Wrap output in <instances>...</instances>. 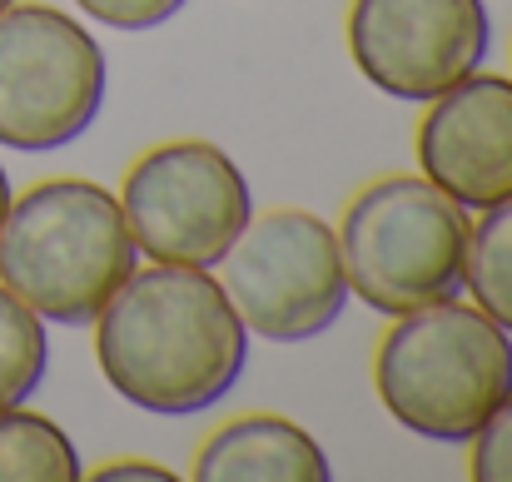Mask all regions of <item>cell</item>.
Listing matches in <instances>:
<instances>
[{
  "label": "cell",
  "mask_w": 512,
  "mask_h": 482,
  "mask_svg": "<svg viewBox=\"0 0 512 482\" xmlns=\"http://www.w3.org/2000/svg\"><path fill=\"white\" fill-rule=\"evenodd\" d=\"M95 363L105 383L155 413L189 418L224 403L249 363V328L209 269H135L95 319Z\"/></svg>",
  "instance_id": "obj_1"
},
{
  "label": "cell",
  "mask_w": 512,
  "mask_h": 482,
  "mask_svg": "<svg viewBox=\"0 0 512 482\" xmlns=\"http://www.w3.org/2000/svg\"><path fill=\"white\" fill-rule=\"evenodd\" d=\"M135 234L95 179H45L0 219V284L45 323L85 328L135 274Z\"/></svg>",
  "instance_id": "obj_2"
},
{
  "label": "cell",
  "mask_w": 512,
  "mask_h": 482,
  "mask_svg": "<svg viewBox=\"0 0 512 482\" xmlns=\"http://www.w3.org/2000/svg\"><path fill=\"white\" fill-rule=\"evenodd\" d=\"M373 388L398 428L468 443L512 398V333L458 299L398 314L373 353Z\"/></svg>",
  "instance_id": "obj_3"
},
{
  "label": "cell",
  "mask_w": 512,
  "mask_h": 482,
  "mask_svg": "<svg viewBox=\"0 0 512 482\" xmlns=\"http://www.w3.org/2000/svg\"><path fill=\"white\" fill-rule=\"evenodd\" d=\"M339 259L348 299L373 314H413L463 294L468 279V209L428 174H383L343 209Z\"/></svg>",
  "instance_id": "obj_4"
},
{
  "label": "cell",
  "mask_w": 512,
  "mask_h": 482,
  "mask_svg": "<svg viewBox=\"0 0 512 482\" xmlns=\"http://www.w3.org/2000/svg\"><path fill=\"white\" fill-rule=\"evenodd\" d=\"M100 40L55 5L0 10V145L45 155L75 145L105 110Z\"/></svg>",
  "instance_id": "obj_5"
},
{
  "label": "cell",
  "mask_w": 512,
  "mask_h": 482,
  "mask_svg": "<svg viewBox=\"0 0 512 482\" xmlns=\"http://www.w3.org/2000/svg\"><path fill=\"white\" fill-rule=\"evenodd\" d=\"M219 264L239 323L269 343H309L343 319L348 279L339 234L309 209L249 214Z\"/></svg>",
  "instance_id": "obj_6"
},
{
  "label": "cell",
  "mask_w": 512,
  "mask_h": 482,
  "mask_svg": "<svg viewBox=\"0 0 512 482\" xmlns=\"http://www.w3.org/2000/svg\"><path fill=\"white\" fill-rule=\"evenodd\" d=\"M135 249L155 264L214 269L254 214L244 169L209 140H165L130 164L120 189Z\"/></svg>",
  "instance_id": "obj_7"
},
{
  "label": "cell",
  "mask_w": 512,
  "mask_h": 482,
  "mask_svg": "<svg viewBox=\"0 0 512 482\" xmlns=\"http://www.w3.org/2000/svg\"><path fill=\"white\" fill-rule=\"evenodd\" d=\"M483 0H353L348 55L388 100L423 105L488 60Z\"/></svg>",
  "instance_id": "obj_8"
},
{
  "label": "cell",
  "mask_w": 512,
  "mask_h": 482,
  "mask_svg": "<svg viewBox=\"0 0 512 482\" xmlns=\"http://www.w3.org/2000/svg\"><path fill=\"white\" fill-rule=\"evenodd\" d=\"M413 150L418 169L463 209L512 199V80L473 70L433 95Z\"/></svg>",
  "instance_id": "obj_9"
},
{
  "label": "cell",
  "mask_w": 512,
  "mask_h": 482,
  "mask_svg": "<svg viewBox=\"0 0 512 482\" xmlns=\"http://www.w3.org/2000/svg\"><path fill=\"white\" fill-rule=\"evenodd\" d=\"M199 482H329V453L314 433L279 413H244L214 428L194 453Z\"/></svg>",
  "instance_id": "obj_10"
},
{
  "label": "cell",
  "mask_w": 512,
  "mask_h": 482,
  "mask_svg": "<svg viewBox=\"0 0 512 482\" xmlns=\"http://www.w3.org/2000/svg\"><path fill=\"white\" fill-rule=\"evenodd\" d=\"M0 482H80L70 433L30 408H0Z\"/></svg>",
  "instance_id": "obj_11"
},
{
  "label": "cell",
  "mask_w": 512,
  "mask_h": 482,
  "mask_svg": "<svg viewBox=\"0 0 512 482\" xmlns=\"http://www.w3.org/2000/svg\"><path fill=\"white\" fill-rule=\"evenodd\" d=\"M468 239V294L473 304L512 333V199L478 209Z\"/></svg>",
  "instance_id": "obj_12"
},
{
  "label": "cell",
  "mask_w": 512,
  "mask_h": 482,
  "mask_svg": "<svg viewBox=\"0 0 512 482\" xmlns=\"http://www.w3.org/2000/svg\"><path fill=\"white\" fill-rule=\"evenodd\" d=\"M45 363H50L45 319L0 284V408L25 403L40 388Z\"/></svg>",
  "instance_id": "obj_13"
},
{
  "label": "cell",
  "mask_w": 512,
  "mask_h": 482,
  "mask_svg": "<svg viewBox=\"0 0 512 482\" xmlns=\"http://www.w3.org/2000/svg\"><path fill=\"white\" fill-rule=\"evenodd\" d=\"M473 458H468V478L473 482H512V398L468 438Z\"/></svg>",
  "instance_id": "obj_14"
},
{
  "label": "cell",
  "mask_w": 512,
  "mask_h": 482,
  "mask_svg": "<svg viewBox=\"0 0 512 482\" xmlns=\"http://www.w3.org/2000/svg\"><path fill=\"white\" fill-rule=\"evenodd\" d=\"M75 5L110 30H155L174 20L189 0H75Z\"/></svg>",
  "instance_id": "obj_15"
},
{
  "label": "cell",
  "mask_w": 512,
  "mask_h": 482,
  "mask_svg": "<svg viewBox=\"0 0 512 482\" xmlns=\"http://www.w3.org/2000/svg\"><path fill=\"white\" fill-rule=\"evenodd\" d=\"M95 482H174L179 473L174 468H160V463H105L100 473H90Z\"/></svg>",
  "instance_id": "obj_16"
},
{
  "label": "cell",
  "mask_w": 512,
  "mask_h": 482,
  "mask_svg": "<svg viewBox=\"0 0 512 482\" xmlns=\"http://www.w3.org/2000/svg\"><path fill=\"white\" fill-rule=\"evenodd\" d=\"M5 209H10V179H5V169H0V219H5Z\"/></svg>",
  "instance_id": "obj_17"
},
{
  "label": "cell",
  "mask_w": 512,
  "mask_h": 482,
  "mask_svg": "<svg viewBox=\"0 0 512 482\" xmlns=\"http://www.w3.org/2000/svg\"><path fill=\"white\" fill-rule=\"evenodd\" d=\"M5 5H10V0H0V10H5Z\"/></svg>",
  "instance_id": "obj_18"
}]
</instances>
